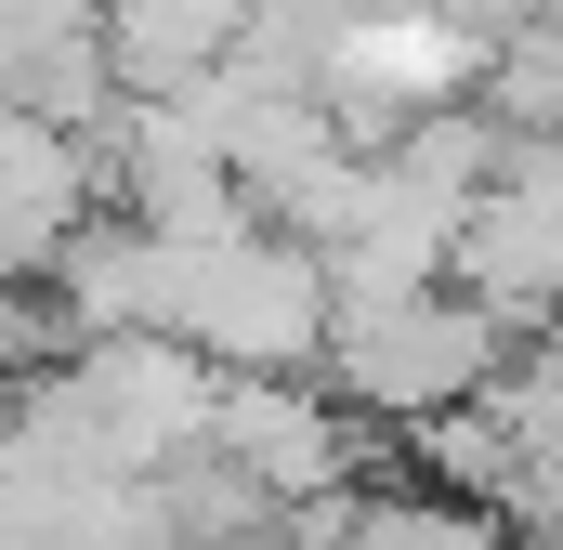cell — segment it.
I'll use <instances>...</instances> for the list:
<instances>
[{"label":"cell","instance_id":"cell-6","mask_svg":"<svg viewBox=\"0 0 563 550\" xmlns=\"http://www.w3.org/2000/svg\"><path fill=\"white\" fill-rule=\"evenodd\" d=\"M250 550H288V538H250Z\"/></svg>","mask_w":563,"mask_h":550},{"label":"cell","instance_id":"cell-1","mask_svg":"<svg viewBox=\"0 0 563 550\" xmlns=\"http://www.w3.org/2000/svg\"><path fill=\"white\" fill-rule=\"evenodd\" d=\"M498 367H511V315H485L472 288H420V301H354V315H328V367H314V381L354 419L420 432V419H445V407H485Z\"/></svg>","mask_w":563,"mask_h":550},{"label":"cell","instance_id":"cell-5","mask_svg":"<svg viewBox=\"0 0 563 550\" xmlns=\"http://www.w3.org/2000/svg\"><path fill=\"white\" fill-rule=\"evenodd\" d=\"M420 13H445V26H459V40H485V53H511L551 0H420Z\"/></svg>","mask_w":563,"mask_h":550},{"label":"cell","instance_id":"cell-2","mask_svg":"<svg viewBox=\"0 0 563 550\" xmlns=\"http://www.w3.org/2000/svg\"><path fill=\"white\" fill-rule=\"evenodd\" d=\"M210 459L250 472V498H263L276 525H314V512H341L354 485H380V472H367V459H380V419H354L314 367H301V381H223V394H210Z\"/></svg>","mask_w":563,"mask_h":550},{"label":"cell","instance_id":"cell-3","mask_svg":"<svg viewBox=\"0 0 563 550\" xmlns=\"http://www.w3.org/2000/svg\"><path fill=\"white\" fill-rule=\"evenodd\" d=\"M92 40H106L119 92H197L210 66H236L250 0H92Z\"/></svg>","mask_w":563,"mask_h":550},{"label":"cell","instance_id":"cell-4","mask_svg":"<svg viewBox=\"0 0 563 550\" xmlns=\"http://www.w3.org/2000/svg\"><path fill=\"white\" fill-rule=\"evenodd\" d=\"M53 354H66V315H53V288H40V275H0V394H13V381H40Z\"/></svg>","mask_w":563,"mask_h":550}]
</instances>
